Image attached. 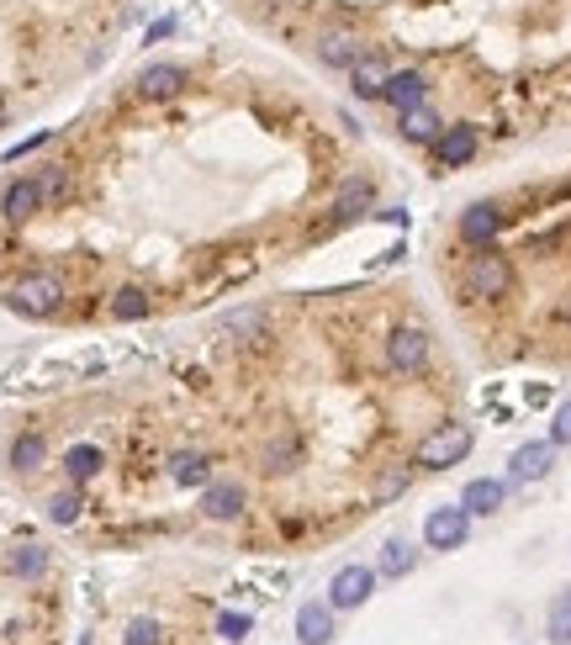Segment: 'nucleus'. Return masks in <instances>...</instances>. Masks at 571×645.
<instances>
[{
  "mask_svg": "<svg viewBox=\"0 0 571 645\" xmlns=\"http://www.w3.org/2000/svg\"><path fill=\"white\" fill-rule=\"evenodd\" d=\"M6 302H11V312H22V318H53V312L64 307V281L53 270H32L22 281H11Z\"/></svg>",
  "mask_w": 571,
  "mask_h": 645,
  "instance_id": "nucleus-1",
  "label": "nucleus"
},
{
  "mask_svg": "<svg viewBox=\"0 0 571 645\" xmlns=\"http://www.w3.org/2000/svg\"><path fill=\"white\" fill-rule=\"evenodd\" d=\"M466 455H471V429H466V423H439V429H429V434L418 439L413 466H423V471H450V466H460Z\"/></svg>",
  "mask_w": 571,
  "mask_h": 645,
  "instance_id": "nucleus-2",
  "label": "nucleus"
},
{
  "mask_svg": "<svg viewBox=\"0 0 571 645\" xmlns=\"http://www.w3.org/2000/svg\"><path fill=\"white\" fill-rule=\"evenodd\" d=\"M466 291H471L476 302H503L508 291H513V265H508V254H497L492 244H482V254H471Z\"/></svg>",
  "mask_w": 571,
  "mask_h": 645,
  "instance_id": "nucleus-3",
  "label": "nucleus"
},
{
  "mask_svg": "<svg viewBox=\"0 0 571 645\" xmlns=\"http://www.w3.org/2000/svg\"><path fill=\"white\" fill-rule=\"evenodd\" d=\"M471 540V513L450 503V508H434L429 519H423V545L429 550H460Z\"/></svg>",
  "mask_w": 571,
  "mask_h": 645,
  "instance_id": "nucleus-4",
  "label": "nucleus"
},
{
  "mask_svg": "<svg viewBox=\"0 0 571 645\" xmlns=\"http://www.w3.org/2000/svg\"><path fill=\"white\" fill-rule=\"evenodd\" d=\"M386 365H392L397 376H418L423 365H429V334H423V328H392V334H386Z\"/></svg>",
  "mask_w": 571,
  "mask_h": 645,
  "instance_id": "nucleus-5",
  "label": "nucleus"
},
{
  "mask_svg": "<svg viewBox=\"0 0 571 645\" xmlns=\"http://www.w3.org/2000/svg\"><path fill=\"white\" fill-rule=\"evenodd\" d=\"M371 593H376V571L371 566H339L334 582H328V608L349 614V608H360Z\"/></svg>",
  "mask_w": 571,
  "mask_h": 645,
  "instance_id": "nucleus-6",
  "label": "nucleus"
},
{
  "mask_svg": "<svg viewBox=\"0 0 571 645\" xmlns=\"http://www.w3.org/2000/svg\"><path fill=\"white\" fill-rule=\"evenodd\" d=\"M550 466H556V445H550V439H529V445L513 450L508 476H513V482H545Z\"/></svg>",
  "mask_w": 571,
  "mask_h": 645,
  "instance_id": "nucleus-7",
  "label": "nucleus"
},
{
  "mask_svg": "<svg viewBox=\"0 0 571 645\" xmlns=\"http://www.w3.org/2000/svg\"><path fill=\"white\" fill-rule=\"evenodd\" d=\"M429 149H434V159L445 164V170H460V164L476 159V127H466V122H460V127H445V133H439Z\"/></svg>",
  "mask_w": 571,
  "mask_h": 645,
  "instance_id": "nucleus-8",
  "label": "nucleus"
},
{
  "mask_svg": "<svg viewBox=\"0 0 571 645\" xmlns=\"http://www.w3.org/2000/svg\"><path fill=\"white\" fill-rule=\"evenodd\" d=\"M244 487L238 482H212V487H201V513H207L212 524H228V519H238L244 513Z\"/></svg>",
  "mask_w": 571,
  "mask_h": 645,
  "instance_id": "nucleus-9",
  "label": "nucleus"
},
{
  "mask_svg": "<svg viewBox=\"0 0 571 645\" xmlns=\"http://www.w3.org/2000/svg\"><path fill=\"white\" fill-rule=\"evenodd\" d=\"M508 503V482H497V476H476V482H466V492H460V508L471 513V519H487V513H497Z\"/></svg>",
  "mask_w": 571,
  "mask_h": 645,
  "instance_id": "nucleus-10",
  "label": "nucleus"
},
{
  "mask_svg": "<svg viewBox=\"0 0 571 645\" xmlns=\"http://www.w3.org/2000/svg\"><path fill=\"white\" fill-rule=\"evenodd\" d=\"M318 59H323L328 69H355V64L365 59V43L355 38V32L334 27V32H323V38H318Z\"/></svg>",
  "mask_w": 571,
  "mask_h": 645,
  "instance_id": "nucleus-11",
  "label": "nucleus"
},
{
  "mask_svg": "<svg viewBox=\"0 0 571 645\" xmlns=\"http://www.w3.org/2000/svg\"><path fill=\"white\" fill-rule=\"evenodd\" d=\"M186 90V69L180 64H149L138 75V96L143 101H170V96H180Z\"/></svg>",
  "mask_w": 571,
  "mask_h": 645,
  "instance_id": "nucleus-12",
  "label": "nucleus"
},
{
  "mask_svg": "<svg viewBox=\"0 0 571 645\" xmlns=\"http://www.w3.org/2000/svg\"><path fill=\"white\" fill-rule=\"evenodd\" d=\"M386 106H397V112H408V106H423L429 101V75L423 69H397L392 80H386Z\"/></svg>",
  "mask_w": 571,
  "mask_h": 645,
  "instance_id": "nucleus-13",
  "label": "nucleus"
},
{
  "mask_svg": "<svg viewBox=\"0 0 571 645\" xmlns=\"http://www.w3.org/2000/svg\"><path fill=\"white\" fill-rule=\"evenodd\" d=\"M38 207H43V186H38V180H11V186L0 191V217H6V223H27Z\"/></svg>",
  "mask_w": 571,
  "mask_h": 645,
  "instance_id": "nucleus-14",
  "label": "nucleus"
},
{
  "mask_svg": "<svg viewBox=\"0 0 571 645\" xmlns=\"http://www.w3.org/2000/svg\"><path fill=\"white\" fill-rule=\"evenodd\" d=\"M497 228H503V212L492 207V201H476V207H466V217H460V238H466V244H492L497 238Z\"/></svg>",
  "mask_w": 571,
  "mask_h": 645,
  "instance_id": "nucleus-15",
  "label": "nucleus"
},
{
  "mask_svg": "<svg viewBox=\"0 0 571 645\" xmlns=\"http://www.w3.org/2000/svg\"><path fill=\"white\" fill-rule=\"evenodd\" d=\"M386 80H392V69H386L376 53H365V59L349 69V85H355L360 101H381V96H386Z\"/></svg>",
  "mask_w": 571,
  "mask_h": 645,
  "instance_id": "nucleus-16",
  "label": "nucleus"
},
{
  "mask_svg": "<svg viewBox=\"0 0 571 645\" xmlns=\"http://www.w3.org/2000/svg\"><path fill=\"white\" fill-rule=\"evenodd\" d=\"M297 635H302V645H328V640H334V608H328V603H302Z\"/></svg>",
  "mask_w": 571,
  "mask_h": 645,
  "instance_id": "nucleus-17",
  "label": "nucleus"
},
{
  "mask_svg": "<svg viewBox=\"0 0 571 645\" xmlns=\"http://www.w3.org/2000/svg\"><path fill=\"white\" fill-rule=\"evenodd\" d=\"M439 133H445V122H439L429 106H408V112H402V138L408 143H434Z\"/></svg>",
  "mask_w": 571,
  "mask_h": 645,
  "instance_id": "nucleus-18",
  "label": "nucleus"
},
{
  "mask_svg": "<svg viewBox=\"0 0 571 645\" xmlns=\"http://www.w3.org/2000/svg\"><path fill=\"white\" fill-rule=\"evenodd\" d=\"M207 471H212V460L196 455V450L170 455V482H180V487H201V482H207Z\"/></svg>",
  "mask_w": 571,
  "mask_h": 645,
  "instance_id": "nucleus-19",
  "label": "nucleus"
},
{
  "mask_svg": "<svg viewBox=\"0 0 571 645\" xmlns=\"http://www.w3.org/2000/svg\"><path fill=\"white\" fill-rule=\"evenodd\" d=\"M6 571H11V577H22V582L43 577V571H48V550L43 545H16L6 556Z\"/></svg>",
  "mask_w": 571,
  "mask_h": 645,
  "instance_id": "nucleus-20",
  "label": "nucleus"
},
{
  "mask_svg": "<svg viewBox=\"0 0 571 645\" xmlns=\"http://www.w3.org/2000/svg\"><path fill=\"white\" fill-rule=\"evenodd\" d=\"M413 561H418V550H413L408 540H386V545H381V561H376V571H381V577H408Z\"/></svg>",
  "mask_w": 571,
  "mask_h": 645,
  "instance_id": "nucleus-21",
  "label": "nucleus"
},
{
  "mask_svg": "<svg viewBox=\"0 0 571 645\" xmlns=\"http://www.w3.org/2000/svg\"><path fill=\"white\" fill-rule=\"evenodd\" d=\"M112 318H117V323L149 318V291H143V286H122L117 297H112Z\"/></svg>",
  "mask_w": 571,
  "mask_h": 645,
  "instance_id": "nucleus-22",
  "label": "nucleus"
},
{
  "mask_svg": "<svg viewBox=\"0 0 571 645\" xmlns=\"http://www.w3.org/2000/svg\"><path fill=\"white\" fill-rule=\"evenodd\" d=\"M106 466V455L96 450V445H75L64 455V471H69V482H90V476H96Z\"/></svg>",
  "mask_w": 571,
  "mask_h": 645,
  "instance_id": "nucleus-23",
  "label": "nucleus"
},
{
  "mask_svg": "<svg viewBox=\"0 0 571 645\" xmlns=\"http://www.w3.org/2000/svg\"><path fill=\"white\" fill-rule=\"evenodd\" d=\"M43 460H48V445L38 434H22L11 445V471H43Z\"/></svg>",
  "mask_w": 571,
  "mask_h": 645,
  "instance_id": "nucleus-24",
  "label": "nucleus"
},
{
  "mask_svg": "<svg viewBox=\"0 0 571 645\" xmlns=\"http://www.w3.org/2000/svg\"><path fill=\"white\" fill-rule=\"evenodd\" d=\"M80 513H85V497H80V492H53V497H48V519H53V524H75Z\"/></svg>",
  "mask_w": 571,
  "mask_h": 645,
  "instance_id": "nucleus-25",
  "label": "nucleus"
},
{
  "mask_svg": "<svg viewBox=\"0 0 571 645\" xmlns=\"http://www.w3.org/2000/svg\"><path fill=\"white\" fill-rule=\"evenodd\" d=\"M360 207H371V186H365V180H349V186L339 191V201H334V212L339 217H360Z\"/></svg>",
  "mask_w": 571,
  "mask_h": 645,
  "instance_id": "nucleus-26",
  "label": "nucleus"
},
{
  "mask_svg": "<svg viewBox=\"0 0 571 645\" xmlns=\"http://www.w3.org/2000/svg\"><path fill=\"white\" fill-rule=\"evenodd\" d=\"M550 640L571 645V593H556V603H550Z\"/></svg>",
  "mask_w": 571,
  "mask_h": 645,
  "instance_id": "nucleus-27",
  "label": "nucleus"
},
{
  "mask_svg": "<svg viewBox=\"0 0 571 645\" xmlns=\"http://www.w3.org/2000/svg\"><path fill=\"white\" fill-rule=\"evenodd\" d=\"M249 630H254V619L249 614H217V635H223V640H249Z\"/></svg>",
  "mask_w": 571,
  "mask_h": 645,
  "instance_id": "nucleus-28",
  "label": "nucleus"
},
{
  "mask_svg": "<svg viewBox=\"0 0 571 645\" xmlns=\"http://www.w3.org/2000/svg\"><path fill=\"white\" fill-rule=\"evenodd\" d=\"M291 460H297V445H291V439H275V445L265 450V471H291Z\"/></svg>",
  "mask_w": 571,
  "mask_h": 645,
  "instance_id": "nucleus-29",
  "label": "nucleus"
},
{
  "mask_svg": "<svg viewBox=\"0 0 571 645\" xmlns=\"http://www.w3.org/2000/svg\"><path fill=\"white\" fill-rule=\"evenodd\" d=\"M159 624L154 619H133V624H127V635H122V645H159Z\"/></svg>",
  "mask_w": 571,
  "mask_h": 645,
  "instance_id": "nucleus-30",
  "label": "nucleus"
},
{
  "mask_svg": "<svg viewBox=\"0 0 571 645\" xmlns=\"http://www.w3.org/2000/svg\"><path fill=\"white\" fill-rule=\"evenodd\" d=\"M550 445H571V397L561 402V408H556V418H550Z\"/></svg>",
  "mask_w": 571,
  "mask_h": 645,
  "instance_id": "nucleus-31",
  "label": "nucleus"
},
{
  "mask_svg": "<svg viewBox=\"0 0 571 645\" xmlns=\"http://www.w3.org/2000/svg\"><path fill=\"white\" fill-rule=\"evenodd\" d=\"M402 487H408V471H386L381 482H376V497H381V503H386V497H397Z\"/></svg>",
  "mask_w": 571,
  "mask_h": 645,
  "instance_id": "nucleus-32",
  "label": "nucleus"
},
{
  "mask_svg": "<svg viewBox=\"0 0 571 645\" xmlns=\"http://www.w3.org/2000/svg\"><path fill=\"white\" fill-rule=\"evenodd\" d=\"M48 143V133H32V138H22L16 149H6V159H22V154H32V149H43Z\"/></svg>",
  "mask_w": 571,
  "mask_h": 645,
  "instance_id": "nucleus-33",
  "label": "nucleus"
},
{
  "mask_svg": "<svg viewBox=\"0 0 571 645\" xmlns=\"http://www.w3.org/2000/svg\"><path fill=\"white\" fill-rule=\"evenodd\" d=\"M170 32H175V22H170V16H164V22H154V27H149V43H159V38H170Z\"/></svg>",
  "mask_w": 571,
  "mask_h": 645,
  "instance_id": "nucleus-34",
  "label": "nucleus"
},
{
  "mask_svg": "<svg viewBox=\"0 0 571 645\" xmlns=\"http://www.w3.org/2000/svg\"><path fill=\"white\" fill-rule=\"evenodd\" d=\"M561 318H566V328H571V297H566V307H561Z\"/></svg>",
  "mask_w": 571,
  "mask_h": 645,
  "instance_id": "nucleus-35",
  "label": "nucleus"
}]
</instances>
